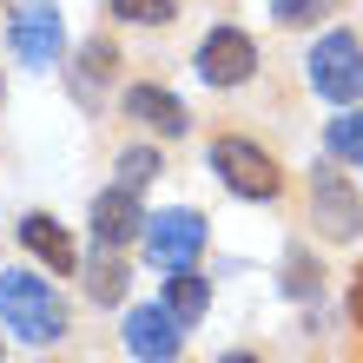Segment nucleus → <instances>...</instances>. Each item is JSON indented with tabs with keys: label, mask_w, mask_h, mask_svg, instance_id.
Masks as SVG:
<instances>
[{
	"label": "nucleus",
	"mask_w": 363,
	"mask_h": 363,
	"mask_svg": "<svg viewBox=\"0 0 363 363\" xmlns=\"http://www.w3.org/2000/svg\"><path fill=\"white\" fill-rule=\"evenodd\" d=\"M0 317H7V330L27 337V344H53V337H67V304H60L40 277H27V271L0 277Z\"/></svg>",
	"instance_id": "obj_1"
},
{
	"label": "nucleus",
	"mask_w": 363,
	"mask_h": 363,
	"mask_svg": "<svg viewBox=\"0 0 363 363\" xmlns=\"http://www.w3.org/2000/svg\"><path fill=\"white\" fill-rule=\"evenodd\" d=\"M304 67H311V86L324 93L330 106H350V99L363 93V47H357L350 33H324V40L311 47Z\"/></svg>",
	"instance_id": "obj_2"
},
{
	"label": "nucleus",
	"mask_w": 363,
	"mask_h": 363,
	"mask_svg": "<svg viewBox=\"0 0 363 363\" xmlns=\"http://www.w3.org/2000/svg\"><path fill=\"white\" fill-rule=\"evenodd\" d=\"M211 172H218L238 199H277V159L264 152V145H251V139H218L211 145Z\"/></svg>",
	"instance_id": "obj_3"
},
{
	"label": "nucleus",
	"mask_w": 363,
	"mask_h": 363,
	"mask_svg": "<svg viewBox=\"0 0 363 363\" xmlns=\"http://www.w3.org/2000/svg\"><path fill=\"white\" fill-rule=\"evenodd\" d=\"M199 245H205V218L199 211H159V218H145V258L165 264V271H185L191 258H199Z\"/></svg>",
	"instance_id": "obj_4"
},
{
	"label": "nucleus",
	"mask_w": 363,
	"mask_h": 363,
	"mask_svg": "<svg viewBox=\"0 0 363 363\" xmlns=\"http://www.w3.org/2000/svg\"><path fill=\"white\" fill-rule=\"evenodd\" d=\"M251 73H258V47H251V33L211 27L205 47H199V79H205V86H245Z\"/></svg>",
	"instance_id": "obj_5"
},
{
	"label": "nucleus",
	"mask_w": 363,
	"mask_h": 363,
	"mask_svg": "<svg viewBox=\"0 0 363 363\" xmlns=\"http://www.w3.org/2000/svg\"><path fill=\"white\" fill-rule=\"evenodd\" d=\"M311 218H317L324 238H344V245L363 231V199L330 172V165H317V172H311Z\"/></svg>",
	"instance_id": "obj_6"
},
{
	"label": "nucleus",
	"mask_w": 363,
	"mask_h": 363,
	"mask_svg": "<svg viewBox=\"0 0 363 363\" xmlns=\"http://www.w3.org/2000/svg\"><path fill=\"white\" fill-rule=\"evenodd\" d=\"M185 344V330H179V317L172 304H139L133 317H125V350L145 357V363H172Z\"/></svg>",
	"instance_id": "obj_7"
},
{
	"label": "nucleus",
	"mask_w": 363,
	"mask_h": 363,
	"mask_svg": "<svg viewBox=\"0 0 363 363\" xmlns=\"http://www.w3.org/2000/svg\"><path fill=\"white\" fill-rule=\"evenodd\" d=\"M13 53L27 60V67H53L60 60V47H67V33H60V13L47 7V0H33V7H20L13 13Z\"/></svg>",
	"instance_id": "obj_8"
},
{
	"label": "nucleus",
	"mask_w": 363,
	"mask_h": 363,
	"mask_svg": "<svg viewBox=\"0 0 363 363\" xmlns=\"http://www.w3.org/2000/svg\"><path fill=\"white\" fill-rule=\"evenodd\" d=\"M133 231H145V211H139V191L133 185H113L93 199V238L99 245H125Z\"/></svg>",
	"instance_id": "obj_9"
},
{
	"label": "nucleus",
	"mask_w": 363,
	"mask_h": 363,
	"mask_svg": "<svg viewBox=\"0 0 363 363\" xmlns=\"http://www.w3.org/2000/svg\"><path fill=\"white\" fill-rule=\"evenodd\" d=\"M125 113L145 119V125H152V133H165V139H179L185 125H191V119H185V106L165 93V86H133V93H125Z\"/></svg>",
	"instance_id": "obj_10"
},
{
	"label": "nucleus",
	"mask_w": 363,
	"mask_h": 363,
	"mask_svg": "<svg viewBox=\"0 0 363 363\" xmlns=\"http://www.w3.org/2000/svg\"><path fill=\"white\" fill-rule=\"evenodd\" d=\"M20 245H27L33 258H47L53 271H73V264H79L73 238H67V231H60V225L47 218V211H33V218H20Z\"/></svg>",
	"instance_id": "obj_11"
},
{
	"label": "nucleus",
	"mask_w": 363,
	"mask_h": 363,
	"mask_svg": "<svg viewBox=\"0 0 363 363\" xmlns=\"http://www.w3.org/2000/svg\"><path fill=\"white\" fill-rule=\"evenodd\" d=\"M79 277H86V297H93V304H119V297H125V264L113 258V245H106L99 258H86Z\"/></svg>",
	"instance_id": "obj_12"
},
{
	"label": "nucleus",
	"mask_w": 363,
	"mask_h": 363,
	"mask_svg": "<svg viewBox=\"0 0 363 363\" xmlns=\"http://www.w3.org/2000/svg\"><path fill=\"white\" fill-rule=\"evenodd\" d=\"M165 304H172L179 324H199V317H205V277H191V264L172 271V277H165Z\"/></svg>",
	"instance_id": "obj_13"
},
{
	"label": "nucleus",
	"mask_w": 363,
	"mask_h": 363,
	"mask_svg": "<svg viewBox=\"0 0 363 363\" xmlns=\"http://www.w3.org/2000/svg\"><path fill=\"white\" fill-rule=\"evenodd\" d=\"M330 152H337V159H350V165H363V113L330 119Z\"/></svg>",
	"instance_id": "obj_14"
},
{
	"label": "nucleus",
	"mask_w": 363,
	"mask_h": 363,
	"mask_svg": "<svg viewBox=\"0 0 363 363\" xmlns=\"http://www.w3.org/2000/svg\"><path fill=\"white\" fill-rule=\"evenodd\" d=\"M119 20H139V27H165V20L179 13V0H113Z\"/></svg>",
	"instance_id": "obj_15"
},
{
	"label": "nucleus",
	"mask_w": 363,
	"mask_h": 363,
	"mask_svg": "<svg viewBox=\"0 0 363 363\" xmlns=\"http://www.w3.org/2000/svg\"><path fill=\"white\" fill-rule=\"evenodd\" d=\"M145 179H159V152H152V145H139V152H125L119 159V185H145Z\"/></svg>",
	"instance_id": "obj_16"
},
{
	"label": "nucleus",
	"mask_w": 363,
	"mask_h": 363,
	"mask_svg": "<svg viewBox=\"0 0 363 363\" xmlns=\"http://www.w3.org/2000/svg\"><path fill=\"white\" fill-rule=\"evenodd\" d=\"M337 7V0H277V20H284V27H304V20H324Z\"/></svg>",
	"instance_id": "obj_17"
},
{
	"label": "nucleus",
	"mask_w": 363,
	"mask_h": 363,
	"mask_svg": "<svg viewBox=\"0 0 363 363\" xmlns=\"http://www.w3.org/2000/svg\"><path fill=\"white\" fill-rule=\"evenodd\" d=\"M106 67H113V47H106V40H93V47H86V93L106 79Z\"/></svg>",
	"instance_id": "obj_18"
},
{
	"label": "nucleus",
	"mask_w": 363,
	"mask_h": 363,
	"mask_svg": "<svg viewBox=\"0 0 363 363\" xmlns=\"http://www.w3.org/2000/svg\"><path fill=\"white\" fill-rule=\"evenodd\" d=\"M350 317H357V330H363V271H357V284H350Z\"/></svg>",
	"instance_id": "obj_19"
},
{
	"label": "nucleus",
	"mask_w": 363,
	"mask_h": 363,
	"mask_svg": "<svg viewBox=\"0 0 363 363\" xmlns=\"http://www.w3.org/2000/svg\"><path fill=\"white\" fill-rule=\"evenodd\" d=\"M218 363H258V357H251V350H225Z\"/></svg>",
	"instance_id": "obj_20"
}]
</instances>
